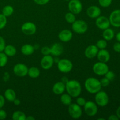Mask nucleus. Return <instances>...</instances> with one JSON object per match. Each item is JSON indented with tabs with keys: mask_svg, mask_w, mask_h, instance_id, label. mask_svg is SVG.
<instances>
[{
	"mask_svg": "<svg viewBox=\"0 0 120 120\" xmlns=\"http://www.w3.org/2000/svg\"><path fill=\"white\" fill-rule=\"evenodd\" d=\"M58 38L63 42H68L73 38V33L69 29H63L61 30L58 35Z\"/></svg>",
	"mask_w": 120,
	"mask_h": 120,
	"instance_id": "dca6fc26",
	"label": "nucleus"
},
{
	"mask_svg": "<svg viewBox=\"0 0 120 120\" xmlns=\"http://www.w3.org/2000/svg\"><path fill=\"white\" fill-rule=\"evenodd\" d=\"M86 103V101L85 98L81 97H77V100H76V104H77L80 107H83V106L84 107V105H85Z\"/></svg>",
	"mask_w": 120,
	"mask_h": 120,
	"instance_id": "f704fd0d",
	"label": "nucleus"
},
{
	"mask_svg": "<svg viewBox=\"0 0 120 120\" xmlns=\"http://www.w3.org/2000/svg\"><path fill=\"white\" fill-rule=\"evenodd\" d=\"M21 30L24 34L26 35H32L36 32V26L31 22H26L21 26Z\"/></svg>",
	"mask_w": 120,
	"mask_h": 120,
	"instance_id": "9b49d317",
	"label": "nucleus"
},
{
	"mask_svg": "<svg viewBox=\"0 0 120 120\" xmlns=\"http://www.w3.org/2000/svg\"><path fill=\"white\" fill-rule=\"evenodd\" d=\"M12 118L14 120H26L25 114L21 111H16L13 113Z\"/></svg>",
	"mask_w": 120,
	"mask_h": 120,
	"instance_id": "bb28decb",
	"label": "nucleus"
},
{
	"mask_svg": "<svg viewBox=\"0 0 120 120\" xmlns=\"http://www.w3.org/2000/svg\"><path fill=\"white\" fill-rule=\"evenodd\" d=\"M66 90V85L62 82H58L55 83L52 88V91L56 95L62 94Z\"/></svg>",
	"mask_w": 120,
	"mask_h": 120,
	"instance_id": "aec40b11",
	"label": "nucleus"
},
{
	"mask_svg": "<svg viewBox=\"0 0 120 120\" xmlns=\"http://www.w3.org/2000/svg\"><path fill=\"white\" fill-rule=\"evenodd\" d=\"M69 81V79H68V77H63L62 79V81L61 82H63V83H64V84H66V83H67V82Z\"/></svg>",
	"mask_w": 120,
	"mask_h": 120,
	"instance_id": "49530a36",
	"label": "nucleus"
},
{
	"mask_svg": "<svg viewBox=\"0 0 120 120\" xmlns=\"http://www.w3.org/2000/svg\"><path fill=\"white\" fill-rule=\"evenodd\" d=\"M95 101L96 104L100 107H105L109 104V97L107 93L101 91L97 92L95 96Z\"/></svg>",
	"mask_w": 120,
	"mask_h": 120,
	"instance_id": "39448f33",
	"label": "nucleus"
},
{
	"mask_svg": "<svg viewBox=\"0 0 120 120\" xmlns=\"http://www.w3.org/2000/svg\"><path fill=\"white\" fill-rule=\"evenodd\" d=\"M96 25L97 28L101 30L109 28L110 26L109 19L105 16H99L96 18Z\"/></svg>",
	"mask_w": 120,
	"mask_h": 120,
	"instance_id": "ddd939ff",
	"label": "nucleus"
},
{
	"mask_svg": "<svg viewBox=\"0 0 120 120\" xmlns=\"http://www.w3.org/2000/svg\"><path fill=\"white\" fill-rule=\"evenodd\" d=\"M112 0H98V2L101 7L103 8H107L111 5Z\"/></svg>",
	"mask_w": 120,
	"mask_h": 120,
	"instance_id": "473e14b6",
	"label": "nucleus"
},
{
	"mask_svg": "<svg viewBox=\"0 0 120 120\" xmlns=\"http://www.w3.org/2000/svg\"><path fill=\"white\" fill-rule=\"evenodd\" d=\"M68 112L70 117L73 119H78L82 116L83 111L80 105L76 103L70 104L68 108Z\"/></svg>",
	"mask_w": 120,
	"mask_h": 120,
	"instance_id": "423d86ee",
	"label": "nucleus"
},
{
	"mask_svg": "<svg viewBox=\"0 0 120 120\" xmlns=\"http://www.w3.org/2000/svg\"><path fill=\"white\" fill-rule=\"evenodd\" d=\"M5 97L2 95L0 94V109L3 107L5 104Z\"/></svg>",
	"mask_w": 120,
	"mask_h": 120,
	"instance_id": "79ce46f5",
	"label": "nucleus"
},
{
	"mask_svg": "<svg viewBox=\"0 0 120 120\" xmlns=\"http://www.w3.org/2000/svg\"><path fill=\"white\" fill-rule=\"evenodd\" d=\"M41 53L43 56L49 55L50 54V48L48 46H44L41 49Z\"/></svg>",
	"mask_w": 120,
	"mask_h": 120,
	"instance_id": "e433bc0d",
	"label": "nucleus"
},
{
	"mask_svg": "<svg viewBox=\"0 0 120 120\" xmlns=\"http://www.w3.org/2000/svg\"><path fill=\"white\" fill-rule=\"evenodd\" d=\"M14 8L11 5H6L2 9V14L5 15L6 17H8L12 15V14L14 13Z\"/></svg>",
	"mask_w": 120,
	"mask_h": 120,
	"instance_id": "cd10ccee",
	"label": "nucleus"
},
{
	"mask_svg": "<svg viewBox=\"0 0 120 120\" xmlns=\"http://www.w3.org/2000/svg\"><path fill=\"white\" fill-rule=\"evenodd\" d=\"M98 120H105V118H98V119H97Z\"/></svg>",
	"mask_w": 120,
	"mask_h": 120,
	"instance_id": "3c124183",
	"label": "nucleus"
},
{
	"mask_svg": "<svg viewBox=\"0 0 120 120\" xmlns=\"http://www.w3.org/2000/svg\"><path fill=\"white\" fill-rule=\"evenodd\" d=\"M84 109L85 113L89 117H93L97 114L98 112V107L96 103L89 101H86L85 105H84Z\"/></svg>",
	"mask_w": 120,
	"mask_h": 120,
	"instance_id": "6e6552de",
	"label": "nucleus"
},
{
	"mask_svg": "<svg viewBox=\"0 0 120 120\" xmlns=\"http://www.w3.org/2000/svg\"><path fill=\"white\" fill-rule=\"evenodd\" d=\"M68 8L70 12L79 14L82 12L83 5L80 0H70L68 4Z\"/></svg>",
	"mask_w": 120,
	"mask_h": 120,
	"instance_id": "1a4fd4ad",
	"label": "nucleus"
},
{
	"mask_svg": "<svg viewBox=\"0 0 120 120\" xmlns=\"http://www.w3.org/2000/svg\"><path fill=\"white\" fill-rule=\"evenodd\" d=\"M101 11L98 7L96 5H91L87 9L86 14L89 18L92 19L97 18L100 16Z\"/></svg>",
	"mask_w": 120,
	"mask_h": 120,
	"instance_id": "2eb2a0df",
	"label": "nucleus"
},
{
	"mask_svg": "<svg viewBox=\"0 0 120 120\" xmlns=\"http://www.w3.org/2000/svg\"><path fill=\"white\" fill-rule=\"evenodd\" d=\"M71 24H72L71 28L73 31L76 34H83L86 32L88 29L87 23L83 20H76Z\"/></svg>",
	"mask_w": 120,
	"mask_h": 120,
	"instance_id": "7ed1b4c3",
	"label": "nucleus"
},
{
	"mask_svg": "<svg viewBox=\"0 0 120 120\" xmlns=\"http://www.w3.org/2000/svg\"><path fill=\"white\" fill-rule=\"evenodd\" d=\"M64 1H70V0H64Z\"/></svg>",
	"mask_w": 120,
	"mask_h": 120,
	"instance_id": "603ef678",
	"label": "nucleus"
},
{
	"mask_svg": "<svg viewBox=\"0 0 120 120\" xmlns=\"http://www.w3.org/2000/svg\"><path fill=\"white\" fill-rule=\"evenodd\" d=\"M96 45L98 49H105L107 46V42L105 39H100L97 41Z\"/></svg>",
	"mask_w": 120,
	"mask_h": 120,
	"instance_id": "7c9ffc66",
	"label": "nucleus"
},
{
	"mask_svg": "<svg viewBox=\"0 0 120 120\" xmlns=\"http://www.w3.org/2000/svg\"><path fill=\"white\" fill-rule=\"evenodd\" d=\"M5 99L9 102H13L16 98V93L15 91L12 89H8L4 92Z\"/></svg>",
	"mask_w": 120,
	"mask_h": 120,
	"instance_id": "4be33fe9",
	"label": "nucleus"
},
{
	"mask_svg": "<svg viewBox=\"0 0 120 120\" xmlns=\"http://www.w3.org/2000/svg\"></svg>",
	"mask_w": 120,
	"mask_h": 120,
	"instance_id": "864d4df0",
	"label": "nucleus"
},
{
	"mask_svg": "<svg viewBox=\"0 0 120 120\" xmlns=\"http://www.w3.org/2000/svg\"><path fill=\"white\" fill-rule=\"evenodd\" d=\"M116 39L118 42H120V32L117 33V35H116Z\"/></svg>",
	"mask_w": 120,
	"mask_h": 120,
	"instance_id": "de8ad7c7",
	"label": "nucleus"
},
{
	"mask_svg": "<svg viewBox=\"0 0 120 120\" xmlns=\"http://www.w3.org/2000/svg\"><path fill=\"white\" fill-rule=\"evenodd\" d=\"M21 52L25 56H30L34 53L35 48L30 44H25L21 48Z\"/></svg>",
	"mask_w": 120,
	"mask_h": 120,
	"instance_id": "412c9836",
	"label": "nucleus"
},
{
	"mask_svg": "<svg viewBox=\"0 0 120 120\" xmlns=\"http://www.w3.org/2000/svg\"><path fill=\"white\" fill-rule=\"evenodd\" d=\"M85 89L89 93L96 94L101 90L102 86L100 80L95 77H89L84 82Z\"/></svg>",
	"mask_w": 120,
	"mask_h": 120,
	"instance_id": "f03ea898",
	"label": "nucleus"
},
{
	"mask_svg": "<svg viewBox=\"0 0 120 120\" xmlns=\"http://www.w3.org/2000/svg\"><path fill=\"white\" fill-rule=\"evenodd\" d=\"M110 24L116 28L120 27V9L113 11L109 16Z\"/></svg>",
	"mask_w": 120,
	"mask_h": 120,
	"instance_id": "f8f14e48",
	"label": "nucleus"
},
{
	"mask_svg": "<svg viewBox=\"0 0 120 120\" xmlns=\"http://www.w3.org/2000/svg\"><path fill=\"white\" fill-rule=\"evenodd\" d=\"M100 84L101 85V86L105 87L108 86L110 84V81L105 77H104V78L101 79L100 80Z\"/></svg>",
	"mask_w": 120,
	"mask_h": 120,
	"instance_id": "c9c22d12",
	"label": "nucleus"
},
{
	"mask_svg": "<svg viewBox=\"0 0 120 120\" xmlns=\"http://www.w3.org/2000/svg\"><path fill=\"white\" fill-rule=\"evenodd\" d=\"M104 76H105V77H106L107 79H108L109 80L112 81L114 79L116 75H115V73L113 72V71L109 70V71L106 73V74H105Z\"/></svg>",
	"mask_w": 120,
	"mask_h": 120,
	"instance_id": "72a5a7b5",
	"label": "nucleus"
},
{
	"mask_svg": "<svg viewBox=\"0 0 120 120\" xmlns=\"http://www.w3.org/2000/svg\"><path fill=\"white\" fill-rule=\"evenodd\" d=\"M66 90L71 97H79L82 92V86L78 81L70 80L65 84Z\"/></svg>",
	"mask_w": 120,
	"mask_h": 120,
	"instance_id": "f257e3e1",
	"label": "nucleus"
},
{
	"mask_svg": "<svg viewBox=\"0 0 120 120\" xmlns=\"http://www.w3.org/2000/svg\"><path fill=\"white\" fill-rule=\"evenodd\" d=\"M7 23V19L5 15L2 14H0V29L5 28Z\"/></svg>",
	"mask_w": 120,
	"mask_h": 120,
	"instance_id": "2f4dec72",
	"label": "nucleus"
},
{
	"mask_svg": "<svg viewBox=\"0 0 120 120\" xmlns=\"http://www.w3.org/2000/svg\"><path fill=\"white\" fill-rule=\"evenodd\" d=\"M13 103L15 105L18 106V105H19L21 104V100L19 99H18V98H15L14 101H13Z\"/></svg>",
	"mask_w": 120,
	"mask_h": 120,
	"instance_id": "c03bdc74",
	"label": "nucleus"
},
{
	"mask_svg": "<svg viewBox=\"0 0 120 120\" xmlns=\"http://www.w3.org/2000/svg\"><path fill=\"white\" fill-rule=\"evenodd\" d=\"M109 70V68L106 63L98 62L93 66V71L98 76H104Z\"/></svg>",
	"mask_w": 120,
	"mask_h": 120,
	"instance_id": "0eeeda50",
	"label": "nucleus"
},
{
	"mask_svg": "<svg viewBox=\"0 0 120 120\" xmlns=\"http://www.w3.org/2000/svg\"><path fill=\"white\" fill-rule=\"evenodd\" d=\"M65 19L67 22L69 23H73L76 21V16L75 14L71 12H68L65 15Z\"/></svg>",
	"mask_w": 120,
	"mask_h": 120,
	"instance_id": "c756f323",
	"label": "nucleus"
},
{
	"mask_svg": "<svg viewBox=\"0 0 120 120\" xmlns=\"http://www.w3.org/2000/svg\"><path fill=\"white\" fill-rule=\"evenodd\" d=\"M59 60L60 59L58 58V57H57V56H55V58L54 59V62L57 63H58L59 61Z\"/></svg>",
	"mask_w": 120,
	"mask_h": 120,
	"instance_id": "8fccbe9b",
	"label": "nucleus"
},
{
	"mask_svg": "<svg viewBox=\"0 0 120 120\" xmlns=\"http://www.w3.org/2000/svg\"><path fill=\"white\" fill-rule=\"evenodd\" d=\"M63 52V46L59 43H54L50 48V54L54 56L59 57Z\"/></svg>",
	"mask_w": 120,
	"mask_h": 120,
	"instance_id": "6ab92c4d",
	"label": "nucleus"
},
{
	"mask_svg": "<svg viewBox=\"0 0 120 120\" xmlns=\"http://www.w3.org/2000/svg\"><path fill=\"white\" fill-rule=\"evenodd\" d=\"M109 120H118L119 118L117 116V115H111L110 117L108 118Z\"/></svg>",
	"mask_w": 120,
	"mask_h": 120,
	"instance_id": "37998d69",
	"label": "nucleus"
},
{
	"mask_svg": "<svg viewBox=\"0 0 120 120\" xmlns=\"http://www.w3.org/2000/svg\"><path fill=\"white\" fill-rule=\"evenodd\" d=\"M35 118H34L32 116H28V117H26V120H35Z\"/></svg>",
	"mask_w": 120,
	"mask_h": 120,
	"instance_id": "09e8293b",
	"label": "nucleus"
},
{
	"mask_svg": "<svg viewBox=\"0 0 120 120\" xmlns=\"http://www.w3.org/2000/svg\"><path fill=\"white\" fill-rule=\"evenodd\" d=\"M8 63V56L4 52H0V68H2L6 66Z\"/></svg>",
	"mask_w": 120,
	"mask_h": 120,
	"instance_id": "c85d7f7f",
	"label": "nucleus"
},
{
	"mask_svg": "<svg viewBox=\"0 0 120 120\" xmlns=\"http://www.w3.org/2000/svg\"><path fill=\"white\" fill-rule=\"evenodd\" d=\"M28 68L26 65L23 63H18L15 64L13 69V71L16 76L18 77H25L28 75Z\"/></svg>",
	"mask_w": 120,
	"mask_h": 120,
	"instance_id": "9d476101",
	"label": "nucleus"
},
{
	"mask_svg": "<svg viewBox=\"0 0 120 120\" xmlns=\"http://www.w3.org/2000/svg\"><path fill=\"white\" fill-rule=\"evenodd\" d=\"M7 117V114L5 110L0 109V120H4Z\"/></svg>",
	"mask_w": 120,
	"mask_h": 120,
	"instance_id": "ea45409f",
	"label": "nucleus"
},
{
	"mask_svg": "<svg viewBox=\"0 0 120 120\" xmlns=\"http://www.w3.org/2000/svg\"><path fill=\"white\" fill-rule=\"evenodd\" d=\"M40 74H41L40 70L36 67H31L28 69V75L30 78H38L40 76Z\"/></svg>",
	"mask_w": 120,
	"mask_h": 120,
	"instance_id": "393cba45",
	"label": "nucleus"
},
{
	"mask_svg": "<svg viewBox=\"0 0 120 120\" xmlns=\"http://www.w3.org/2000/svg\"><path fill=\"white\" fill-rule=\"evenodd\" d=\"M97 57L99 62L107 63L110 59V54L109 52L105 49H100L97 53Z\"/></svg>",
	"mask_w": 120,
	"mask_h": 120,
	"instance_id": "a211bd4d",
	"label": "nucleus"
},
{
	"mask_svg": "<svg viewBox=\"0 0 120 120\" xmlns=\"http://www.w3.org/2000/svg\"><path fill=\"white\" fill-rule=\"evenodd\" d=\"M60 101L63 104L69 106L72 101L71 97L69 94H62L60 97Z\"/></svg>",
	"mask_w": 120,
	"mask_h": 120,
	"instance_id": "a878e982",
	"label": "nucleus"
},
{
	"mask_svg": "<svg viewBox=\"0 0 120 120\" xmlns=\"http://www.w3.org/2000/svg\"><path fill=\"white\" fill-rule=\"evenodd\" d=\"M116 115L118 117V118L120 119V106H119L117 109V111H116Z\"/></svg>",
	"mask_w": 120,
	"mask_h": 120,
	"instance_id": "a18cd8bd",
	"label": "nucleus"
},
{
	"mask_svg": "<svg viewBox=\"0 0 120 120\" xmlns=\"http://www.w3.org/2000/svg\"><path fill=\"white\" fill-rule=\"evenodd\" d=\"M4 52L8 57H12L16 55V49L13 45H8L5 46Z\"/></svg>",
	"mask_w": 120,
	"mask_h": 120,
	"instance_id": "b1692460",
	"label": "nucleus"
},
{
	"mask_svg": "<svg viewBox=\"0 0 120 120\" xmlns=\"http://www.w3.org/2000/svg\"><path fill=\"white\" fill-rule=\"evenodd\" d=\"M5 46L6 45L4 39L2 36H0V52H2L4 51Z\"/></svg>",
	"mask_w": 120,
	"mask_h": 120,
	"instance_id": "4c0bfd02",
	"label": "nucleus"
},
{
	"mask_svg": "<svg viewBox=\"0 0 120 120\" xmlns=\"http://www.w3.org/2000/svg\"><path fill=\"white\" fill-rule=\"evenodd\" d=\"M113 49L116 52L120 53V42H116L114 44Z\"/></svg>",
	"mask_w": 120,
	"mask_h": 120,
	"instance_id": "a19ab883",
	"label": "nucleus"
},
{
	"mask_svg": "<svg viewBox=\"0 0 120 120\" xmlns=\"http://www.w3.org/2000/svg\"><path fill=\"white\" fill-rule=\"evenodd\" d=\"M54 58L50 55L43 56L41 60V65L44 70H49L54 64Z\"/></svg>",
	"mask_w": 120,
	"mask_h": 120,
	"instance_id": "4468645a",
	"label": "nucleus"
},
{
	"mask_svg": "<svg viewBox=\"0 0 120 120\" xmlns=\"http://www.w3.org/2000/svg\"><path fill=\"white\" fill-rule=\"evenodd\" d=\"M98 49L96 45H90L87 47L84 51V55L88 59H93L97 56Z\"/></svg>",
	"mask_w": 120,
	"mask_h": 120,
	"instance_id": "f3484780",
	"label": "nucleus"
},
{
	"mask_svg": "<svg viewBox=\"0 0 120 120\" xmlns=\"http://www.w3.org/2000/svg\"><path fill=\"white\" fill-rule=\"evenodd\" d=\"M57 64L58 70L63 73H67L71 71L73 67L72 62L68 59H62L59 60Z\"/></svg>",
	"mask_w": 120,
	"mask_h": 120,
	"instance_id": "20e7f679",
	"label": "nucleus"
},
{
	"mask_svg": "<svg viewBox=\"0 0 120 120\" xmlns=\"http://www.w3.org/2000/svg\"><path fill=\"white\" fill-rule=\"evenodd\" d=\"M114 30L110 28L104 29L103 32V38L107 41H111L114 38Z\"/></svg>",
	"mask_w": 120,
	"mask_h": 120,
	"instance_id": "5701e85b",
	"label": "nucleus"
},
{
	"mask_svg": "<svg viewBox=\"0 0 120 120\" xmlns=\"http://www.w3.org/2000/svg\"><path fill=\"white\" fill-rule=\"evenodd\" d=\"M34 2L39 5H44L50 1V0H34Z\"/></svg>",
	"mask_w": 120,
	"mask_h": 120,
	"instance_id": "58836bf2",
	"label": "nucleus"
}]
</instances>
